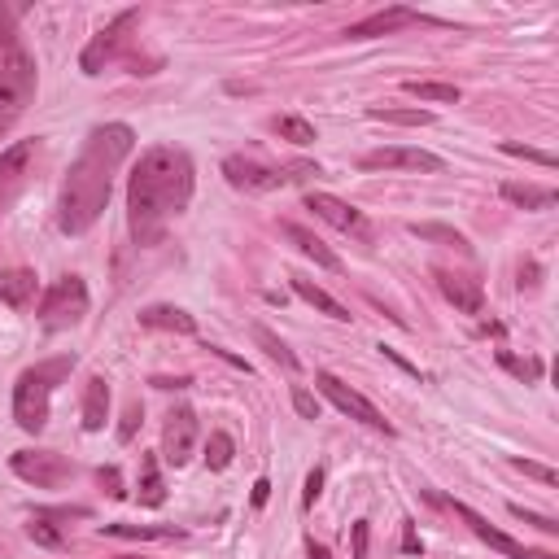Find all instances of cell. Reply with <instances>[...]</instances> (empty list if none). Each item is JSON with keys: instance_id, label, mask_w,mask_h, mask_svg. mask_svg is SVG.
Wrapping results in <instances>:
<instances>
[{"instance_id": "44dd1931", "label": "cell", "mask_w": 559, "mask_h": 559, "mask_svg": "<svg viewBox=\"0 0 559 559\" xmlns=\"http://www.w3.org/2000/svg\"><path fill=\"white\" fill-rule=\"evenodd\" d=\"M293 293L302 297V302H311L315 311H324V315H332V319H341V324H346V319H354V315L346 311V306L337 302V297L324 293V289H319V284H311V280H302V276H293Z\"/></svg>"}, {"instance_id": "ffe728a7", "label": "cell", "mask_w": 559, "mask_h": 559, "mask_svg": "<svg viewBox=\"0 0 559 559\" xmlns=\"http://www.w3.org/2000/svg\"><path fill=\"white\" fill-rule=\"evenodd\" d=\"M140 324L145 328H158V332H197V319L180 311V306H149V311H140Z\"/></svg>"}, {"instance_id": "e575fe53", "label": "cell", "mask_w": 559, "mask_h": 559, "mask_svg": "<svg viewBox=\"0 0 559 559\" xmlns=\"http://www.w3.org/2000/svg\"><path fill=\"white\" fill-rule=\"evenodd\" d=\"M511 516H516V520H525V525H533V529H542V533H551V538L559 533V525H555L551 516H538V511H525L520 503H511Z\"/></svg>"}, {"instance_id": "f1b7e54d", "label": "cell", "mask_w": 559, "mask_h": 559, "mask_svg": "<svg viewBox=\"0 0 559 559\" xmlns=\"http://www.w3.org/2000/svg\"><path fill=\"white\" fill-rule=\"evenodd\" d=\"M271 127H276V136L289 140V145H311V140H315V127L306 123V118H297V114H284Z\"/></svg>"}, {"instance_id": "74e56055", "label": "cell", "mask_w": 559, "mask_h": 559, "mask_svg": "<svg viewBox=\"0 0 559 559\" xmlns=\"http://www.w3.org/2000/svg\"><path fill=\"white\" fill-rule=\"evenodd\" d=\"M293 411L302 415V420H319V402L306 394V389H293Z\"/></svg>"}, {"instance_id": "9c48e42d", "label": "cell", "mask_w": 559, "mask_h": 559, "mask_svg": "<svg viewBox=\"0 0 559 559\" xmlns=\"http://www.w3.org/2000/svg\"><path fill=\"white\" fill-rule=\"evenodd\" d=\"M197 415L188 407H175L171 415H166V428H162V459L171 463V468H184L188 459L197 455Z\"/></svg>"}, {"instance_id": "f546056e", "label": "cell", "mask_w": 559, "mask_h": 559, "mask_svg": "<svg viewBox=\"0 0 559 559\" xmlns=\"http://www.w3.org/2000/svg\"><path fill=\"white\" fill-rule=\"evenodd\" d=\"M27 533L40 546H49V551H57V546H62L66 538H62V529H57V520H49L44 516V511H31V525H27Z\"/></svg>"}, {"instance_id": "bcb514c9", "label": "cell", "mask_w": 559, "mask_h": 559, "mask_svg": "<svg viewBox=\"0 0 559 559\" xmlns=\"http://www.w3.org/2000/svg\"><path fill=\"white\" fill-rule=\"evenodd\" d=\"M118 559H140V555H118Z\"/></svg>"}, {"instance_id": "277c9868", "label": "cell", "mask_w": 559, "mask_h": 559, "mask_svg": "<svg viewBox=\"0 0 559 559\" xmlns=\"http://www.w3.org/2000/svg\"><path fill=\"white\" fill-rule=\"evenodd\" d=\"M75 372V354H57V359H44L27 367L14 385V420L22 433H40L49 424V398L62 380Z\"/></svg>"}, {"instance_id": "e0dca14e", "label": "cell", "mask_w": 559, "mask_h": 559, "mask_svg": "<svg viewBox=\"0 0 559 559\" xmlns=\"http://www.w3.org/2000/svg\"><path fill=\"white\" fill-rule=\"evenodd\" d=\"M280 232H284V241H293L297 249H302V254L306 258H315V263L319 267H324V271H341V258L337 254H332V249L324 245V241H319V236L315 232H306L302 228V223H280Z\"/></svg>"}, {"instance_id": "4dcf8cb0", "label": "cell", "mask_w": 559, "mask_h": 559, "mask_svg": "<svg viewBox=\"0 0 559 559\" xmlns=\"http://www.w3.org/2000/svg\"><path fill=\"white\" fill-rule=\"evenodd\" d=\"M411 236H420V241H442V245H455V249H468V241L446 228V223H411Z\"/></svg>"}, {"instance_id": "4316f807", "label": "cell", "mask_w": 559, "mask_h": 559, "mask_svg": "<svg viewBox=\"0 0 559 559\" xmlns=\"http://www.w3.org/2000/svg\"><path fill=\"white\" fill-rule=\"evenodd\" d=\"M254 341L267 350V359H276V363L284 367V372H297V367H302V363H297V354H293L289 346H284V341H280L271 328H263V324H258V328H254Z\"/></svg>"}, {"instance_id": "7c38bea8", "label": "cell", "mask_w": 559, "mask_h": 559, "mask_svg": "<svg viewBox=\"0 0 559 559\" xmlns=\"http://www.w3.org/2000/svg\"><path fill=\"white\" fill-rule=\"evenodd\" d=\"M223 175H228L232 188H245V193H271V188L289 184V175H284V166H267L258 158H228L223 162Z\"/></svg>"}, {"instance_id": "60d3db41", "label": "cell", "mask_w": 559, "mask_h": 559, "mask_svg": "<svg viewBox=\"0 0 559 559\" xmlns=\"http://www.w3.org/2000/svg\"><path fill=\"white\" fill-rule=\"evenodd\" d=\"M153 385H158V389H188L193 380H188V376H153Z\"/></svg>"}, {"instance_id": "7a4b0ae2", "label": "cell", "mask_w": 559, "mask_h": 559, "mask_svg": "<svg viewBox=\"0 0 559 559\" xmlns=\"http://www.w3.org/2000/svg\"><path fill=\"white\" fill-rule=\"evenodd\" d=\"M193 201V158L175 145L145 149L127 180V228L136 245H158L166 223Z\"/></svg>"}, {"instance_id": "52a82bcc", "label": "cell", "mask_w": 559, "mask_h": 559, "mask_svg": "<svg viewBox=\"0 0 559 559\" xmlns=\"http://www.w3.org/2000/svg\"><path fill=\"white\" fill-rule=\"evenodd\" d=\"M315 385H319V394H324V398H328L337 411L354 415V420H363L367 428H376V433H385V437L394 433V424H389L385 415H380V411L372 407V402H367V398L359 394V389H350L346 380H337L332 372H315Z\"/></svg>"}, {"instance_id": "5bb4252c", "label": "cell", "mask_w": 559, "mask_h": 559, "mask_svg": "<svg viewBox=\"0 0 559 559\" xmlns=\"http://www.w3.org/2000/svg\"><path fill=\"white\" fill-rule=\"evenodd\" d=\"M306 210H315L324 223H332L337 232H350V236H372V228H367V219L354 206H346L341 197H328V193H306Z\"/></svg>"}, {"instance_id": "3957f363", "label": "cell", "mask_w": 559, "mask_h": 559, "mask_svg": "<svg viewBox=\"0 0 559 559\" xmlns=\"http://www.w3.org/2000/svg\"><path fill=\"white\" fill-rule=\"evenodd\" d=\"M35 97V57L18 31V14L0 5V136L14 132Z\"/></svg>"}, {"instance_id": "83f0119b", "label": "cell", "mask_w": 559, "mask_h": 559, "mask_svg": "<svg viewBox=\"0 0 559 559\" xmlns=\"http://www.w3.org/2000/svg\"><path fill=\"white\" fill-rule=\"evenodd\" d=\"M402 88L411 92V97H420V101H446V105H455L459 101V88L455 83H433V79H407Z\"/></svg>"}, {"instance_id": "ab89813d", "label": "cell", "mask_w": 559, "mask_h": 559, "mask_svg": "<svg viewBox=\"0 0 559 559\" xmlns=\"http://www.w3.org/2000/svg\"><path fill=\"white\" fill-rule=\"evenodd\" d=\"M324 494V468H311V477H306V494H302V503L306 507H315V498Z\"/></svg>"}, {"instance_id": "484cf974", "label": "cell", "mask_w": 559, "mask_h": 559, "mask_svg": "<svg viewBox=\"0 0 559 559\" xmlns=\"http://www.w3.org/2000/svg\"><path fill=\"white\" fill-rule=\"evenodd\" d=\"M367 118H372V123H394V127H428L433 123L428 110H389V105H372Z\"/></svg>"}, {"instance_id": "1f68e13d", "label": "cell", "mask_w": 559, "mask_h": 559, "mask_svg": "<svg viewBox=\"0 0 559 559\" xmlns=\"http://www.w3.org/2000/svg\"><path fill=\"white\" fill-rule=\"evenodd\" d=\"M498 363H503L516 380H525V385H538V380H542V363L538 359H516V354L503 350V354H498Z\"/></svg>"}, {"instance_id": "30bf717a", "label": "cell", "mask_w": 559, "mask_h": 559, "mask_svg": "<svg viewBox=\"0 0 559 559\" xmlns=\"http://www.w3.org/2000/svg\"><path fill=\"white\" fill-rule=\"evenodd\" d=\"M450 507H455V516L463 520V525H468L472 533H477L481 542H490L498 555H507V559H559V555H551V551H533V546L516 542V538H507L503 529H494L490 520H485V516H477V511H472L468 503H450Z\"/></svg>"}, {"instance_id": "d4e9b609", "label": "cell", "mask_w": 559, "mask_h": 559, "mask_svg": "<svg viewBox=\"0 0 559 559\" xmlns=\"http://www.w3.org/2000/svg\"><path fill=\"white\" fill-rule=\"evenodd\" d=\"M232 459H236V442L223 433V428H214V433L206 437V468L223 472V468H232Z\"/></svg>"}, {"instance_id": "8fae6325", "label": "cell", "mask_w": 559, "mask_h": 559, "mask_svg": "<svg viewBox=\"0 0 559 559\" xmlns=\"http://www.w3.org/2000/svg\"><path fill=\"white\" fill-rule=\"evenodd\" d=\"M31 162H35V140H18L0 153V214L14 206V197L31 180Z\"/></svg>"}, {"instance_id": "d6a6232c", "label": "cell", "mask_w": 559, "mask_h": 559, "mask_svg": "<svg viewBox=\"0 0 559 559\" xmlns=\"http://www.w3.org/2000/svg\"><path fill=\"white\" fill-rule=\"evenodd\" d=\"M503 153H511V158H525V162H538V166H555V153H542V149L516 145V140H503Z\"/></svg>"}, {"instance_id": "7bdbcfd3", "label": "cell", "mask_w": 559, "mask_h": 559, "mask_svg": "<svg viewBox=\"0 0 559 559\" xmlns=\"http://www.w3.org/2000/svg\"><path fill=\"white\" fill-rule=\"evenodd\" d=\"M402 546H407V555H424V542L415 538V529H411V520H407V538H402Z\"/></svg>"}, {"instance_id": "ba28073f", "label": "cell", "mask_w": 559, "mask_h": 559, "mask_svg": "<svg viewBox=\"0 0 559 559\" xmlns=\"http://www.w3.org/2000/svg\"><path fill=\"white\" fill-rule=\"evenodd\" d=\"M9 468H14L22 481H31L35 490H57V485H66L75 477V468H70L57 450H18V455L9 459Z\"/></svg>"}, {"instance_id": "7402d4cb", "label": "cell", "mask_w": 559, "mask_h": 559, "mask_svg": "<svg viewBox=\"0 0 559 559\" xmlns=\"http://www.w3.org/2000/svg\"><path fill=\"white\" fill-rule=\"evenodd\" d=\"M105 538H140V542H171L184 538L180 525H101Z\"/></svg>"}, {"instance_id": "5b68a950", "label": "cell", "mask_w": 559, "mask_h": 559, "mask_svg": "<svg viewBox=\"0 0 559 559\" xmlns=\"http://www.w3.org/2000/svg\"><path fill=\"white\" fill-rule=\"evenodd\" d=\"M88 315V284L79 276H62L53 280L40 297V324L49 332H62V328H75L79 319Z\"/></svg>"}, {"instance_id": "d6986e66", "label": "cell", "mask_w": 559, "mask_h": 559, "mask_svg": "<svg viewBox=\"0 0 559 559\" xmlns=\"http://www.w3.org/2000/svg\"><path fill=\"white\" fill-rule=\"evenodd\" d=\"M35 289H40L35 271H5V276H0V302L14 306V311L35 302Z\"/></svg>"}, {"instance_id": "d590c367", "label": "cell", "mask_w": 559, "mask_h": 559, "mask_svg": "<svg viewBox=\"0 0 559 559\" xmlns=\"http://www.w3.org/2000/svg\"><path fill=\"white\" fill-rule=\"evenodd\" d=\"M97 485H101V490L110 494V498H123V494H127V490H123V472H118V468H101V472H97Z\"/></svg>"}, {"instance_id": "ee69618b", "label": "cell", "mask_w": 559, "mask_h": 559, "mask_svg": "<svg viewBox=\"0 0 559 559\" xmlns=\"http://www.w3.org/2000/svg\"><path fill=\"white\" fill-rule=\"evenodd\" d=\"M271 498V481H254V507H263Z\"/></svg>"}, {"instance_id": "b9f144b4", "label": "cell", "mask_w": 559, "mask_h": 559, "mask_svg": "<svg viewBox=\"0 0 559 559\" xmlns=\"http://www.w3.org/2000/svg\"><path fill=\"white\" fill-rule=\"evenodd\" d=\"M520 289H538V263L520 267Z\"/></svg>"}, {"instance_id": "4fadbf2b", "label": "cell", "mask_w": 559, "mask_h": 559, "mask_svg": "<svg viewBox=\"0 0 559 559\" xmlns=\"http://www.w3.org/2000/svg\"><path fill=\"white\" fill-rule=\"evenodd\" d=\"M363 171H442V158L437 153H424V149H372L359 158Z\"/></svg>"}, {"instance_id": "ac0fdd59", "label": "cell", "mask_w": 559, "mask_h": 559, "mask_svg": "<svg viewBox=\"0 0 559 559\" xmlns=\"http://www.w3.org/2000/svg\"><path fill=\"white\" fill-rule=\"evenodd\" d=\"M105 420H110V385H105V376H92L88 394H83V428L101 433Z\"/></svg>"}, {"instance_id": "f6af8a7d", "label": "cell", "mask_w": 559, "mask_h": 559, "mask_svg": "<svg viewBox=\"0 0 559 559\" xmlns=\"http://www.w3.org/2000/svg\"><path fill=\"white\" fill-rule=\"evenodd\" d=\"M306 559H332V551L324 542H306Z\"/></svg>"}, {"instance_id": "836d02e7", "label": "cell", "mask_w": 559, "mask_h": 559, "mask_svg": "<svg viewBox=\"0 0 559 559\" xmlns=\"http://www.w3.org/2000/svg\"><path fill=\"white\" fill-rule=\"evenodd\" d=\"M511 468H516V472H525V477H533V481H542V485H559V472H555V468H542V463L511 459Z\"/></svg>"}, {"instance_id": "6da1fadb", "label": "cell", "mask_w": 559, "mask_h": 559, "mask_svg": "<svg viewBox=\"0 0 559 559\" xmlns=\"http://www.w3.org/2000/svg\"><path fill=\"white\" fill-rule=\"evenodd\" d=\"M132 145H136V132L127 123H105L83 140L79 158L66 171L62 201H57V228L66 236H83L101 219L110 188H114V171L127 162Z\"/></svg>"}, {"instance_id": "8d00e7d4", "label": "cell", "mask_w": 559, "mask_h": 559, "mask_svg": "<svg viewBox=\"0 0 559 559\" xmlns=\"http://www.w3.org/2000/svg\"><path fill=\"white\" fill-rule=\"evenodd\" d=\"M350 542H354V559H367V542H372V525H367V520H354Z\"/></svg>"}, {"instance_id": "f35d334b", "label": "cell", "mask_w": 559, "mask_h": 559, "mask_svg": "<svg viewBox=\"0 0 559 559\" xmlns=\"http://www.w3.org/2000/svg\"><path fill=\"white\" fill-rule=\"evenodd\" d=\"M136 428H140V402H132L123 415V424H118V442H132L136 437Z\"/></svg>"}, {"instance_id": "603a6c76", "label": "cell", "mask_w": 559, "mask_h": 559, "mask_svg": "<svg viewBox=\"0 0 559 559\" xmlns=\"http://www.w3.org/2000/svg\"><path fill=\"white\" fill-rule=\"evenodd\" d=\"M503 197L511 201V206H520V210H546V206H555V188L516 184V180H507V184H503Z\"/></svg>"}, {"instance_id": "cb8c5ba5", "label": "cell", "mask_w": 559, "mask_h": 559, "mask_svg": "<svg viewBox=\"0 0 559 559\" xmlns=\"http://www.w3.org/2000/svg\"><path fill=\"white\" fill-rule=\"evenodd\" d=\"M140 503H145V507H162L166 503V481H162L158 459H153V455L140 459Z\"/></svg>"}, {"instance_id": "9a60e30c", "label": "cell", "mask_w": 559, "mask_h": 559, "mask_svg": "<svg viewBox=\"0 0 559 559\" xmlns=\"http://www.w3.org/2000/svg\"><path fill=\"white\" fill-rule=\"evenodd\" d=\"M420 22H428L420 9H407V5H394V9H380V14L354 22V27L346 31L350 40H376V35H394L402 27H420Z\"/></svg>"}, {"instance_id": "8992f818", "label": "cell", "mask_w": 559, "mask_h": 559, "mask_svg": "<svg viewBox=\"0 0 559 559\" xmlns=\"http://www.w3.org/2000/svg\"><path fill=\"white\" fill-rule=\"evenodd\" d=\"M136 22H140L136 9H123V14H118L101 35H92V44H88V49H83V57H79L83 75H101L105 66L123 62L127 49H132V40H136V35H132Z\"/></svg>"}, {"instance_id": "2e32d148", "label": "cell", "mask_w": 559, "mask_h": 559, "mask_svg": "<svg viewBox=\"0 0 559 559\" xmlns=\"http://www.w3.org/2000/svg\"><path fill=\"white\" fill-rule=\"evenodd\" d=\"M437 289L446 293V302H455L459 311H468V315H477L481 311V280H472V276H459V271H437Z\"/></svg>"}]
</instances>
